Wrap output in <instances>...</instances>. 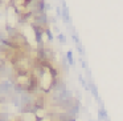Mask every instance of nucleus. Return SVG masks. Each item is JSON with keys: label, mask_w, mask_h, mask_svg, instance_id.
Masks as SVG:
<instances>
[{"label": "nucleus", "mask_w": 123, "mask_h": 121, "mask_svg": "<svg viewBox=\"0 0 123 121\" xmlns=\"http://www.w3.org/2000/svg\"><path fill=\"white\" fill-rule=\"evenodd\" d=\"M81 65H82V68H83V69H87V65H86V61H85V60H83V59H81Z\"/></svg>", "instance_id": "nucleus-8"}, {"label": "nucleus", "mask_w": 123, "mask_h": 121, "mask_svg": "<svg viewBox=\"0 0 123 121\" xmlns=\"http://www.w3.org/2000/svg\"><path fill=\"white\" fill-rule=\"evenodd\" d=\"M106 121H110V120H106Z\"/></svg>", "instance_id": "nucleus-11"}, {"label": "nucleus", "mask_w": 123, "mask_h": 121, "mask_svg": "<svg viewBox=\"0 0 123 121\" xmlns=\"http://www.w3.org/2000/svg\"><path fill=\"white\" fill-rule=\"evenodd\" d=\"M89 92H90L91 94L94 96V99L97 100V101H99L101 100V97H99V94H98V88H97V85L93 83V81H89Z\"/></svg>", "instance_id": "nucleus-1"}, {"label": "nucleus", "mask_w": 123, "mask_h": 121, "mask_svg": "<svg viewBox=\"0 0 123 121\" xmlns=\"http://www.w3.org/2000/svg\"><path fill=\"white\" fill-rule=\"evenodd\" d=\"M16 121H20V120H16Z\"/></svg>", "instance_id": "nucleus-12"}, {"label": "nucleus", "mask_w": 123, "mask_h": 121, "mask_svg": "<svg viewBox=\"0 0 123 121\" xmlns=\"http://www.w3.org/2000/svg\"><path fill=\"white\" fill-rule=\"evenodd\" d=\"M9 117L11 114L8 112H0V121H9Z\"/></svg>", "instance_id": "nucleus-4"}, {"label": "nucleus", "mask_w": 123, "mask_h": 121, "mask_svg": "<svg viewBox=\"0 0 123 121\" xmlns=\"http://www.w3.org/2000/svg\"><path fill=\"white\" fill-rule=\"evenodd\" d=\"M89 121H93V120H91V118H89Z\"/></svg>", "instance_id": "nucleus-10"}, {"label": "nucleus", "mask_w": 123, "mask_h": 121, "mask_svg": "<svg viewBox=\"0 0 123 121\" xmlns=\"http://www.w3.org/2000/svg\"><path fill=\"white\" fill-rule=\"evenodd\" d=\"M57 39L60 40V44H62V45H64V44H66V37H65V35H64V33H61V32H60L58 35H57Z\"/></svg>", "instance_id": "nucleus-7"}, {"label": "nucleus", "mask_w": 123, "mask_h": 121, "mask_svg": "<svg viewBox=\"0 0 123 121\" xmlns=\"http://www.w3.org/2000/svg\"><path fill=\"white\" fill-rule=\"evenodd\" d=\"M75 48H77L78 53H80L81 56H85V48H83L82 43H80V44H75Z\"/></svg>", "instance_id": "nucleus-5"}, {"label": "nucleus", "mask_w": 123, "mask_h": 121, "mask_svg": "<svg viewBox=\"0 0 123 121\" xmlns=\"http://www.w3.org/2000/svg\"><path fill=\"white\" fill-rule=\"evenodd\" d=\"M44 33H45V35L46 36H48V41H49V43H52V41H53V35H52V31H50V28H45V32H44Z\"/></svg>", "instance_id": "nucleus-6"}, {"label": "nucleus", "mask_w": 123, "mask_h": 121, "mask_svg": "<svg viewBox=\"0 0 123 121\" xmlns=\"http://www.w3.org/2000/svg\"><path fill=\"white\" fill-rule=\"evenodd\" d=\"M109 120V114H107L105 107H99L98 109V121H106Z\"/></svg>", "instance_id": "nucleus-2"}, {"label": "nucleus", "mask_w": 123, "mask_h": 121, "mask_svg": "<svg viewBox=\"0 0 123 121\" xmlns=\"http://www.w3.org/2000/svg\"><path fill=\"white\" fill-rule=\"evenodd\" d=\"M66 60H68V64H69L70 67H74V57H73V52L72 51L66 52Z\"/></svg>", "instance_id": "nucleus-3"}, {"label": "nucleus", "mask_w": 123, "mask_h": 121, "mask_svg": "<svg viewBox=\"0 0 123 121\" xmlns=\"http://www.w3.org/2000/svg\"><path fill=\"white\" fill-rule=\"evenodd\" d=\"M50 8H52V6H50L49 3H46V6H45V9H46V11H49Z\"/></svg>", "instance_id": "nucleus-9"}]
</instances>
